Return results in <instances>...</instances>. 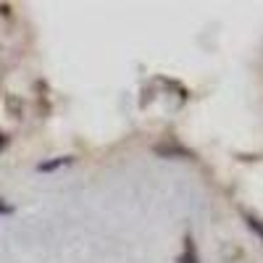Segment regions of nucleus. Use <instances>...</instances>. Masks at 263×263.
I'll use <instances>...</instances> for the list:
<instances>
[{
  "label": "nucleus",
  "mask_w": 263,
  "mask_h": 263,
  "mask_svg": "<svg viewBox=\"0 0 263 263\" xmlns=\"http://www.w3.org/2000/svg\"><path fill=\"white\" fill-rule=\"evenodd\" d=\"M248 224H250V229H255V232L263 237V224L258 221V218H253V216H250V218H248Z\"/></svg>",
  "instance_id": "nucleus-1"
}]
</instances>
